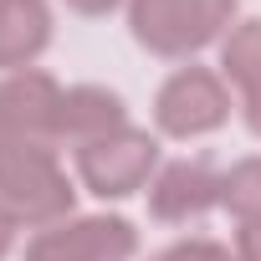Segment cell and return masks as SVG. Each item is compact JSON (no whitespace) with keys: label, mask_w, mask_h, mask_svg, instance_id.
I'll return each instance as SVG.
<instances>
[{"label":"cell","mask_w":261,"mask_h":261,"mask_svg":"<svg viewBox=\"0 0 261 261\" xmlns=\"http://www.w3.org/2000/svg\"><path fill=\"white\" fill-rule=\"evenodd\" d=\"M72 200L77 190L62 174L57 144H6L0 149V205L11 210L16 225H62L72 220Z\"/></svg>","instance_id":"1"},{"label":"cell","mask_w":261,"mask_h":261,"mask_svg":"<svg viewBox=\"0 0 261 261\" xmlns=\"http://www.w3.org/2000/svg\"><path fill=\"white\" fill-rule=\"evenodd\" d=\"M230 16L236 0H128L134 41L164 62H190L210 41H225Z\"/></svg>","instance_id":"2"},{"label":"cell","mask_w":261,"mask_h":261,"mask_svg":"<svg viewBox=\"0 0 261 261\" xmlns=\"http://www.w3.org/2000/svg\"><path fill=\"white\" fill-rule=\"evenodd\" d=\"M134 256L139 230L123 215H72L62 225H46L26 246V261H134Z\"/></svg>","instance_id":"5"},{"label":"cell","mask_w":261,"mask_h":261,"mask_svg":"<svg viewBox=\"0 0 261 261\" xmlns=\"http://www.w3.org/2000/svg\"><path fill=\"white\" fill-rule=\"evenodd\" d=\"M62 6H67L72 16H87V21H102V16H113L118 6H128V0H62Z\"/></svg>","instance_id":"13"},{"label":"cell","mask_w":261,"mask_h":261,"mask_svg":"<svg viewBox=\"0 0 261 261\" xmlns=\"http://www.w3.org/2000/svg\"><path fill=\"white\" fill-rule=\"evenodd\" d=\"M220 205L241 220V225H256L261 220V154L230 164L220 174Z\"/></svg>","instance_id":"11"},{"label":"cell","mask_w":261,"mask_h":261,"mask_svg":"<svg viewBox=\"0 0 261 261\" xmlns=\"http://www.w3.org/2000/svg\"><path fill=\"white\" fill-rule=\"evenodd\" d=\"M0 149H6V139H0Z\"/></svg>","instance_id":"17"},{"label":"cell","mask_w":261,"mask_h":261,"mask_svg":"<svg viewBox=\"0 0 261 261\" xmlns=\"http://www.w3.org/2000/svg\"><path fill=\"white\" fill-rule=\"evenodd\" d=\"M225 118H230V92L225 77L210 67H179L174 77H164L154 97V128L164 139H205Z\"/></svg>","instance_id":"4"},{"label":"cell","mask_w":261,"mask_h":261,"mask_svg":"<svg viewBox=\"0 0 261 261\" xmlns=\"http://www.w3.org/2000/svg\"><path fill=\"white\" fill-rule=\"evenodd\" d=\"M128 128V108L113 87H97V82H82V87H67L62 92V113H57V144L67 149H87L108 134Z\"/></svg>","instance_id":"8"},{"label":"cell","mask_w":261,"mask_h":261,"mask_svg":"<svg viewBox=\"0 0 261 261\" xmlns=\"http://www.w3.org/2000/svg\"><path fill=\"white\" fill-rule=\"evenodd\" d=\"M220 72L241 87V97L261 87V21H241V26L225 31V41H220Z\"/></svg>","instance_id":"10"},{"label":"cell","mask_w":261,"mask_h":261,"mask_svg":"<svg viewBox=\"0 0 261 261\" xmlns=\"http://www.w3.org/2000/svg\"><path fill=\"white\" fill-rule=\"evenodd\" d=\"M241 113H246V128H251V134H256V139H261V87H256V92H246V97H241Z\"/></svg>","instance_id":"15"},{"label":"cell","mask_w":261,"mask_h":261,"mask_svg":"<svg viewBox=\"0 0 261 261\" xmlns=\"http://www.w3.org/2000/svg\"><path fill=\"white\" fill-rule=\"evenodd\" d=\"M51 46V6L46 0H0V72H26Z\"/></svg>","instance_id":"9"},{"label":"cell","mask_w":261,"mask_h":261,"mask_svg":"<svg viewBox=\"0 0 261 261\" xmlns=\"http://www.w3.org/2000/svg\"><path fill=\"white\" fill-rule=\"evenodd\" d=\"M16 230H21V225L11 220V210H6V205H0V261L11 256V246H16Z\"/></svg>","instance_id":"16"},{"label":"cell","mask_w":261,"mask_h":261,"mask_svg":"<svg viewBox=\"0 0 261 261\" xmlns=\"http://www.w3.org/2000/svg\"><path fill=\"white\" fill-rule=\"evenodd\" d=\"M236 261H261V220L236 230Z\"/></svg>","instance_id":"14"},{"label":"cell","mask_w":261,"mask_h":261,"mask_svg":"<svg viewBox=\"0 0 261 261\" xmlns=\"http://www.w3.org/2000/svg\"><path fill=\"white\" fill-rule=\"evenodd\" d=\"M57 113H62V87L51 72H11L0 77V139L6 144H57Z\"/></svg>","instance_id":"6"},{"label":"cell","mask_w":261,"mask_h":261,"mask_svg":"<svg viewBox=\"0 0 261 261\" xmlns=\"http://www.w3.org/2000/svg\"><path fill=\"white\" fill-rule=\"evenodd\" d=\"M154 261H236V256H230L220 241H200V236H195V241H174V246L159 251Z\"/></svg>","instance_id":"12"},{"label":"cell","mask_w":261,"mask_h":261,"mask_svg":"<svg viewBox=\"0 0 261 261\" xmlns=\"http://www.w3.org/2000/svg\"><path fill=\"white\" fill-rule=\"evenodd\" d=\"M215 205H220V174L210 169V159H174L159 164V174L149 179V215L159 225H190Z\"/></svg>","instance_id":"7"},{"label":"cell","mask_w":261,"mask_h":261,"mask_svg":"<svg viewBox=\"0 0 261 261\" xmlns=\"http://www.w3.org/2000/svg\"><path fill=\"white\" fill-rule=\"evenodd\" d=\"M77 174L97 200H128L159 174V139L144 128H118V134L77 149Z\"/></svg>","instance_id":"3"}]
</instances>
